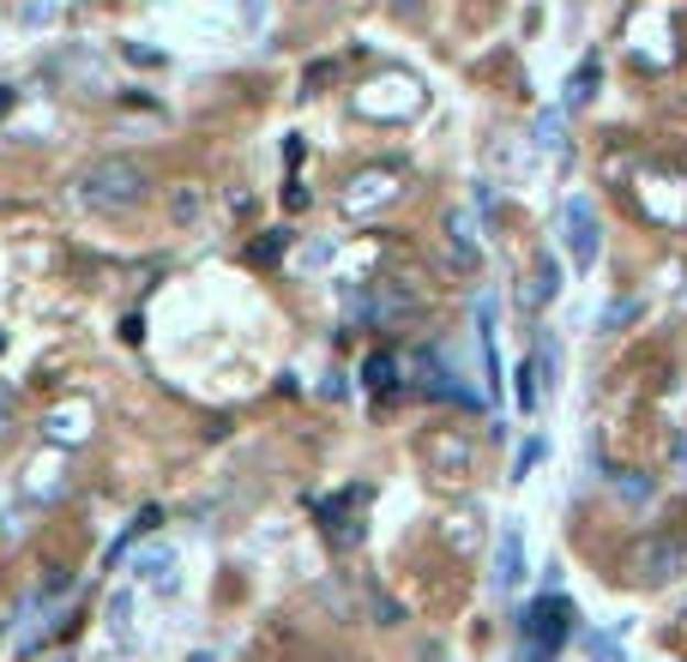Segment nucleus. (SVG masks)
<instances>
[{
    "mask_svg": "<svg viewBox=\"0 0 687 662\" xmlns=\"http://www.w3.org/2000/svg\"><path fill=\"white\" fill-rule=\"evenodd\" d=\"M145 169L127 157H97L91 169L79 175V206L97 211V218H121V211H133L139 199H145Z\"/></svg>",
    "mask_w": 687,
    "mask_h": 662,
    "instance_id": "1",
    "label": "nucleus"
},
{
    "mask_svg": "<svg viewBox=\"0 0 687 662\" xmlns=\"http://www.w3.org/2000/svg\"><path fill=\"white\" fill-rule=\"evenodd\" d=\"M628 578L640 584V591H664V584L687 578V537L681 530H657V537H645L640 549L628 560Z\"/></svg>",
    "mask_w": 687,
    "mask_h": 662,
    "instance_id": "2",
    "label": "nucleus"
},
{
    "mask_svg": "<svg viewBox=\"0 0 687 662\" xmlns=\"http://www.w3.org/2000/svg\"><path fill=\"white\" fill-rule=\"evenodd\" d=\"M423 103H428V91L411 73H380L374 85L356 91V114H368V121H411V114H423Z\"/></svg>",
    "mask_w": 687,
    "mask_h": 662,
    "instance_id": "3",
    "label": "nucleus"
},
{
    "mask_svg": "<svg viewBox=\"0 0 687 662\" xmlns=\"http://www.w3.org/2000/svg\"><path fill=\"white\" fill-rule=\"evenodd\" d=\"M399 194H404V169L374 163V169H356L350 181H344L338 206H344V218H374V211H386Z\"/></svg>",
    "mask_w": 687,
    "mask_h": 662,
    "instance_id": "4",
    "label": "nucleus"
},
{
    "mask_svg": "<svg viewBox=\"0 0 687 662\" xmlns=\"http://www.w3.org/2000/svg\"><path fill=\"white\" fill-rule=\"evenodd\" d=\"M567 627H572V603H567V596H543V603H537V608H531V615H525V632H531V657H543V651H561Z\"/></svg>",
    "mask_w": 687,
    "mask_h": 662,
    "instance_id": "5",
    "label": "nucleus"
},
{
    "mask_svg": "<svg viewBox=\"0 0 687 662\" xmlns=\"http://www.w3.org/2000/svg\"><path fill=\"white\" fill-rule=\"evenodd\" d=\"M91 428H97V416H91L85 398H61V404L43 410V440H55V445H85Z\"/></svg>",
    "mask_w": 687,
    "mask_h": 662,
    "instance_id": "6",
    "label": "nucleus"
},
{
    "mask_svg": "<svg viewBox=\"0 0 687 662\" xmlns=\"http://www.w3.org/2000/svg\"><path fill=\"white\" fill-rule=\"evenodd\" d=\"M561 223H567L572 265H579V272H591V265H597V247H603V235H597V211H591V199H567Z\"/></svg>",
    "mask_w": 687,
    "mask_h": 662,
    "instance_id": "7",
    "label": "nucleus"
},
{
    "mask_svg": "<svg viewBox=\"0 0 687 662\" xmlns=\"http://www.w3.org/2000/svg\"><path fill=\"white\" fill-rule=\"evenodd\" d=\"M411 374H416V391H423V398H458V404H470V391L458 386V374L440 362L435 350H411Z\"/></svg>",
    "mask_w": 687,
    "mask_h": 662,
    "instance_id": "8",
    "label": "nucleus"
},
{
    "mask_svg": "<svg viewBox=\"0 0 687 662\" xmlns=\"http://www.w3.org/2000/svg\"><path fill=\"white\" fill-rule=\"evenodd\" d=\"M519 584H525V530L506 518L501 542H494V591L506 596V591H519Z\"/></svg>",
    "mask_w": 687,
    "mask_h": 662,
    "instance_id": "9",
    "label": "nucleus"
},
{
    "mask_svg": "<svg viewBox=\"0 0 687 662\" xmlns=\"http://www.w3.org/2000/svg\"><path fill=\"white\" fill-rule=\"evenodd\" d=\"M447 253H452V265H458L465 277L482 272V241H477V223H470V211H452V218H447Z\"/></svg>",
    "mask_w": 687,
    "mask_h": 662,
    "instance_id": "10",
    "label": "nucleus"
},
{
    "mask_svg": "<svg viewBox=\"0 0 687 662\" xmlns=\"http://www.w3.org/2000/svg\"><path fill=\"white\" fill-rule=\"evenodd\" d=\"M127 572H133L139 584H151V591L170 596L175 591V549H170V542H151V549L133 554V566H127Z\"/></svg>",
    "mask_w": 687,
    "mask_h": 662,
    "instance_id": "11",
    "label": "nucleus"
},
{
    "mask_svg": "<svg viewBox=\"0 0 687 662\" xmlns=\"http://www.w3.org/2000/svg\"><path fill=\"white\" fill-rule=\"evenodd\" d=\"M555 296H561V265H555L549 253H543V260H537V272L525 277V289H519V308H525V313H537L543 301H555Z\"/></svg>",
    "mask_w": 687,
    "mask_h": 662,
    "instance_id": "12",
    "label": "nucleus"
},
{
    "mask_svg": "<svg viewBox=\"0 0 687 662\" xmlns=\"http://www.w3.org/2000/svg\"><path fill=\"white\" fill-rule=\"evenodd\" d=\"M597 85H603V67H597V55H591V60H579V67H572V79H567V97H561V109H567V114L591 109Z\"/></svg>",
    "mask_w": 687,
    "mask_h": 662,
    "instance_id": "13",
    "label": "nucleus"
},
{
    "mask_svg": "<svg viewBox=\"0 0 687 662\" xmlns=\"http://www.w3.org/2000/svg\"><path fill=\"white\" fill-rule=\"evenodd\" d=\"M477 350H482V374H489V391L501 398V362H494V308H489V301L477 308Z\"/></svg>",
    "mask_w": 687,
    "mask_h": 662,
    "instance_id": "14",
    "label": "nucleus"
},
{
    "mask_svg": "<svg viewBox=\"0 0 687 662\" xmlns=\"http://www.w3.org/2000/svg\"><path fill=\"white\" fill-rule=\"evenodd\" d=\"M399 374H404V367H399V355H392V350H374L362 362V386L368 391H392V386H399Z\"/></svg>",
    "mask_w": 687,
    "mask_h": 662,
    "instance_id": "15",
    "label": "nucleus"
},
{
    "mask_svg": "<svg viewBox=\"0 0 687 662\" xmlns=\"http://www.w3.org/2000/svg\"><path fill=\"white\" fill-rule=\"evenodd\" d=\"M109 639L121 644V651L133 644V591H115L109 596Z\"/></svg>",
    "mask_w": 687,
    "mask_h": 662,
    "instance_id": "16",
    "label": "nucleus"
},
{
    "mask_svg": "<svg viewBox=\"0 0 687 662\" xmlns=\"http://www.w3.org/2000/svg\"><path fill=\"white\" fill-rule=\"evenodd\" d=\"M561 121H567V109H543L537 121H531V145H537V151H561Z\"/></svg>",
    "mask_w": 687,
    "mask_h": 662,
    "instance_id": "17",
    "label": "nucleus"
},
{
    "mask_svg": "<svg viewBox=\"0 0 687 662\" xmlns=\"http://www.w3.org/2000/svg\"><path fill=\"white\" fill-rule=\"evenodd\" d=\"M615 494H621L628 506H645L657 488H652V476H640V470H615Z\"/></svg>",
    "mask_w": 687,
    "mask_h": 662,
    "instance_id": "18",
    "label": "nucleus"
},
{
    "mask_svg": "<svg viewBox=\"0 0 687 662\" xmlns=\"http://www.w3.org/2000/svg\"><path fill=\"white\" fill-rule=\"evenodd\" d=\"M24 488H31V500H55V494H61V470H55V464L43 470V457H36V464H31V482H24Z\"/></svg>",
    "mask_w": 687,
    "mask_h": 662,
    "instance_id": "19",
    "label": "nucleus"
},
{
    "mask_svg": "<svg viewBox=\"0 0 687 662\" xmlns=\"http://www.w3.org/2000/svg\"><path fill=\"white\" fill-rule=\"evenodd\" d=\"M157 525H163V512H157V506H145V512L133 518V530H127V537H121V542H115V549H109V560H121V554H127V542L151 537V530H157Z\"/></svg>",
    "mask_w": 687,
    "mask_h": 662,
    "instance_id": "20",
    "label": "nucleus"
},
{
    "mask_svg": "<svg viewBox=\"0 0 687 662\" xmlns=\"http://www.w3.org/2000/svg\"><path fill=\"white\" fill-rule=\"evenodd\" d=\"M61 19V0H24L19 7V24L24 31H36V24H55Z\"/></svg>",
    "mask_w": 687,
    "mask_h": 662,
    "instance_id": "21",
    "label": "nucleus"
},
{
    "mask_svg": "<svg viewBox=\"0 0 687 662\" xmlns=\"http://www.w3.org/2000/svg\"><path fill=\"white\" fill-rule=\"evenodd\" d=\"M284 229H272V235H265V241H253V265H272L277 260V253H284Z\"/></svg>",
    "mask_w": 687,
    "mask_h": 662,
    "instance_id": "22",
    "label": "nucleus"
},
{
    "mask_svg": "<svg viewBox=\"0 0 687 662\" xmlns=\"http://www.w3.org/2000/svg\"><path fill=\"white\" fill-rule=\"evenodd\" d=\"M428 457H452V470H465V464H470V445H465V440H452V445L435 440V445H428Z\"/></svg>",
    "mask_w": 687,
    "mask_h": 662,
    "instance_id": "23",
    "label": "nucleus"
},
{
    "mask_svg": "<svg viewBox=\"0 0 687 662\" xmlns=\"http://www.w3.org/2000/svg\"><path fill=\"white\" fill-rule=\"evenodd\" d=\"M537 457H543V440H531L525 452H519V464H513V482H525L531 470H537Z\"/></svg>",
    "mask_w": 687,
    "mask_h": 662,
    "instance_id": "24",
    "label": "nucleus"
},
{
    "mask_svg": "<svg viewBox=\"0 0 687 662\" xmlns=\"http://www.w3.org/2000/svg\"><path fill=\"white\" fill-rule=\"evenodd\" d=\"M175 218H182V223L199 218V194H194V187H187V194H175Z\"/></svg>",
    "mask_w": 687,
    "mask_h": 662,
    "instance_id": "25",
    "label": "nucleus"
},
{
    "mask_svg": "<svg viewBox=\"0 0 687 662\" xmlns=\"http://www.w3.org/2000/svg\"><path fill=\"white\" fill-rule=\"evenodd\" d=\"M326 260H332V241H314V247L308 253H302V265H308V272H320V265Z\"/></svg>",
    "mask_w": 687,
    "mask_h": 662,
    "instance_id": "26",
    "label": "nucleus"
},
{
    "mask_svg": "<svg viewBox=\"0 0 687 662\" xmlns=\"http://www.w3.org/2000/svg\"><path fill=\"white\" fill-rule=\"evenodd\" d=\"M326 79H332V60H314V67H308V79H302V85H308V91H320Z\"/></svg>",
    "mask_w": 687,
    "mask_h": 662,
    "instance_id": "27",
    "label": "nucleus"
},
{
    "mask_svg": "<svg viewBox=\"0 0 687 662\" xmlns=\"http://www.w3.org/2000/svg\"><path fill=\"white\" fill-rule=\"evenodd\" d=\"M633 313H640V301H621V308H609V320H603V326H609V331H615V326H628V320H633Z\"/></svg>",
    "mask_w": 687,
    "mask_h": 662,
    "instance_id": "28",
    "label": "nucleus"
},
{
    "mask_svg": "<svg viewBox=\"0 0 687 662\" xmlns=\"http://www.w3.org/2000/svg\"><path fill=\"white\" fill-rule=\"evenodd\" d=\"M7 416H12V391L0 386V440H7Z\"/></svg>",
    "mask_w": 687,
    "mask_h": 662,
    "instance_id": "29",
    "label": "nucleus"
},
{
    "mask_svg": "<svg viewBox=\"0 0 687 662\" xmlns=\"http://www.w3.org/2000/svg\"><path fill=\"white\" fill-rule=\"evenodd\" d=\"M12 109V85H0V114H7Z\"/></svg>",
    "mask_w": 687,
    "mask_h": 662,
    "instance_id": "30",
    "label": "nucleus"
},
{
    "mask_svg": "<svg viewBox=\"0 0 687 662\" xmlns=\"http://www.w3.org/2000/svg\"><path fill=\"white\" fill-rule=\"evenodd\" d=\"M187 662H218V657H211V651H199V657H187Z\"/></svg>",
    "mask_w": 687,
    "mask_h": 662,
    "instance_id": "31",
    "label": "nucleus"
},
{
    "mask_svg": "<svg viewBox=\"0 0 687 662\" xmlns=\"http://www.w3.org/2000/svg\"><path fill=\"white\" fill-rule=\"evenodd\" d=\"M67 7H91V0H67Z\"/></svg>",
    "mask_w": 687,
    "mask_h": 662,
    "instance_id": "32",
    "label": "nucleus"
},
{
    "mask_svg": "<svg viewBox=\"0 0 687 662\" xmlns=\"http://www.w3.org/2000/svg\"><path fill=\"white\" fill-rule=\"evenodd\" d=\"M0 350H7V331H0Z\"/></svg>",
    "mask_w": 687,
    "mask_h": 662,
    "instance_id": "33",
    "label": "nucleus"
},
{
    "mask_svg": "<svg viewBox=\"0 0 687 662\" xmlns=\"http://www.w3.org/2000/svg\"><path fill=\"white\" fill-rule=\"evenodd\" d=\"M681 308H687V296H681Z\"/></svg>",
    "mask_w": 687,
    "mask_h": 662,
    "instance_id": "34",
    "label": "nucleus"
}]
</instances>
